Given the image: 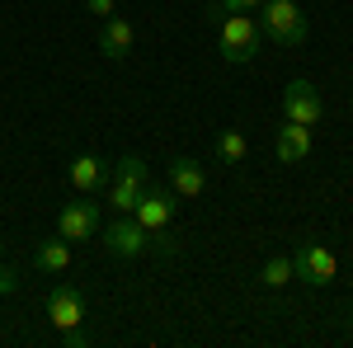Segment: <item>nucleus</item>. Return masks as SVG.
<instances>
[{
	"instance_id": "1",
	"label": "nucleus",
	"mask_w": 353,
	"mask_h": 348,
	"mask_svg": "<svg viewBox=\"0 0 353 348\" xmlns=\"http://www.w3.org/2000/svg\"><path fill=\"white\" fill-rule=\"evenodd\" d=\"M217 48H221V57H226L231 66H245V61H254L259 48H264V28H259V19H254L250 10L221 14L217 19Z\"/></svg>"
},
{
	"instance_id": "2",
	"label": "nucleus",
	"mask_w": 353,
	"mask_h": 348,
	"mask_svg": "<svg viewBox=\"0 0 353 348\" xmlns=\"http://www.w3.org/2000/svg\"><path fill=\"white\" fill-rule=\"evenodd\" d=\"M259 10H264V24L259 28H264L269 43H278V48H301L311 38V24H306L297 0H264Z\"/></svg>"
},
{
	"instance_id": "3",
	"label": "nucleus",
	"mask_w": 353,
	"mask_h": 348,
	"mask_svg": "<svg viewBox=\"0 0 353 348\" xmlns=\"http://www.w3.org/2000/svg\"><path fill=\"white\" fill-rule=\"evenodd\" d=\"M292 278H301L306 287H330L339 278V254L325 240H301L292 249Z\"/></svg>"
},
{
	"instance_id": "4",
	"label": "nucleus",
	"mask_w": 353,
	"mask_h": 348,
	"mask_svg": "<svg viewBox=\"0 0 353 348\" xmlns=\"http://www.w3.org/2000/svg\"><path fill=\"white\" fill-rule=\"evenodd\" d=\"M174 212H179V193L165 184V188H156V184H146L141 188V198H137V207H132V216L156 236V231H165L170 221H174Z\"/></svg>"
},
{
	"instance_id": "5",
	"label": "nucleus",
	"mask_w": 353,
	"mask_h": 348,
	"mask_svg": "<svg viewBox=\"0 0 353 348\" xmlns=\"http://www.w3.org/2000/svg\"><path fill=\"white\" fill-rule=\"evenodd\" d=\"M325 113V99L311 81H288L283 90V123H301V127H316Z\"/></svg>"
},
{
	"instance_id": "6",
	"label": "nucleus",
	"mask_w": 353,
	"mask_h": 348,
	"mask_svg": "<svg viewBox=\"0 0 353 348\" xmlns=\"http://www.w3.org/2000/svg\"><path fill=\"white\" fill-rule=\"evenodd\" d=\"M104 245H109L113 259H137V254L151 249V231H146L132 212H118V221L104 231Z\"/></svg>"
},
{
	"instance_id": "7",
	"label": "nucleus",
	"mask_w": 353,
	"mask_h": 348,
	"mask_svg": "<svg viewBox=\"0 0 353 348\" xmlns=\"http://www.w3.org/2000/svg\"><path fill=\"white\" fill-rule=\"evenodd\" d=\"M43 311H48V320L57 325V329H76V325H85V296L76 283H57L52 292H48V301H43Z\"/></svg>"
},
{
	"instance_id": "8",
	"label": "nucleus",
	"mask_w": 353,
	"mask_h": 348,
	"mask_svg": "<svg viewBox=\"0 0 353 348\" xmlns=\"http://www.w3.org/2000/svg\"><path fill=\"white\" fill-rule=\"evenodd\" d=\"M99 231V203H66L57 212V236L61 240H90Z\"/></svg>"
},
{
	"instance_id": "9",
	"label": "nucleus",
	"mask_w": 353,
	"mask_h": 348,
	"mask_svg": "<svg viewBox=\"0 0 353 348\" xmlns=\"http://www.w3.org/2000/svg\"><path fill=\"white\" fill-rule=\"evenodd\" d=\"M137 48V28L132 19H123V14H109V19H99V52L109 57V61H123V57H132Z\"/></svg>"
},
{
	"instance_id": "10",
	"label": "nucleus",
	"mask_w": 353,
	"mask_h": 348,
	"mask_svg": "<svg viewBox=\"0 0 353 348\" xmlns=\"http://www.w3.org/2000/svg\"><path fill=\"white\" fill-rule=\"evenodd\" d=\"M311 127H301V123H283L278 127V136H273V156L283 165H301L306 156H311Z\"/></svg>"
},
{
	"instance_id": "11",
	"label": "nucleus",
	"mask_w": 353,
	"mask_h": 348,
	"mask_svg": "<svg viewBox=\"0 0 353 348\" xmlns=\"http://www.w3.org/2000/svg\"><path fill=\"white\" fill-rule=\"evenodd\" d=\"M104 179H109V161H99V156H76L66 165V184L76 193H99Z\"/></svg>"
},
{
	"instance_id": "12",
	"label": "nucleus",
	"mask_w": 353,
	"mask_h": 348,
	"mask_svg": "<svg viewBox=\"0 0 353 348\" xmlns=\"http://www.w3.org/2000/svg\"><path fill=\"white\" fill-rule=\"evenodd\" d=\"M170 188H174L179 198H198V193L208 188V170L193 161V156H174V161H170Z\"/></svg>"
},
{
	"instance_id": "13",
	"label": "nucleus",
	"mask_w": 353,
	"mask_h": 348,
	"mask_svg": "<svg viewBox=\"0 0 353 348\" xmlns=\"http://www.w3.org/2000/svg\"><path fill=\"white\" fill-rule=\"evenodd\" d=\"M33 264H38V273H66V268H71V240H61V236H52V240H38V249H33Z\"/></svg>"
},
{
	"instance_id": "14",
	"label": "nucleus",
	"mask_w": 353,
	"mask_h": 348,
	"mask_svg": "<svg viewBox=\"0 0 353 348\" xmlns=\"http://www.w3.org/2000/svg\"><path fill=\"white\" fill-rule=\"evenodd\" d=\"M212 156H217L221 165H245L250 161V141H245L241 127H221L217 141H212Z\"/></svg>"
},
{
	"instance_id": "15",
	"label": "nucleus",
	"mask_w": 353,
	"mask_h": 348,
	"mask_svg": "<svg viewBox=\"0 0 353 348\" xmlns=\"http://www.w3.org/2000/svg\"><path fill=\"white\" fill-rule=\"evenodd\" d=\"M109 179H123V184L146 188L151 184V165L141 161V156H118V161H109Z\"/></svg>"
},
{
	"instance_id": "16",
	"label": "nucleus",
	"mask_w": 353,
	"mask_h": 348,
	"mask_svg": "<svg viewBox=\"0 0 353 348\" xmlns=\"http://www.w3.org/2000/svg\"><path fill=\"white\" fill-rule=\"evenodd\" d=\"M292 283V254H269L264 259V287H288Z\"/></svg>"
},
{
	"instance_id": "17",
	"label": "nucleus",
	"mask_w": 353,
	"mask_h": 348,
	"mask_svg": "<svg viewBox=\"0 0 353 348\" xmlns=\"http://www.w3.org/2000/svg\"><path fill=\"white\" fill-rule=\"evenodd\" d=\"M259 5H264V0H212V5H208V19L217 24L221 14H241V10H259Z\"/></svg>"
},
{
	"instance_id": "18",
	"label": "nucleus",
	"mask_w": 353,
	"mask_h": 348,
	"mask_svg": "<svg viewBox=\"0 0 353 348\" xmlns=\"http://www.w3.org/2000/svg\"><path fill=\"white\" fill-rule=\"evenodd\" d=\"M19 292V273L14 268H0V296H14Z\"/></svg>"
},
{
	"instance_id": "19",
	"label": "nucleus",
	"mask_w": 353,
	"mask_h": 348,
	"mask_svg": "<svg viewBox=\"0 0 353 348\" xmlns=\"http://www.w3.org/2000/svg\"><path fill=\"white\" fill-rule=\"evenodd\" d=\"M61 344H66V348H85V344H90V334H85L81 325H76V329H61Z\"/></svg>"
},
{
	"instance_id": "20",
	"label": "nucleus",
	"mask_w": 353,
	"mask_h": 348,
	"mask_svg": "<svg viewBox=\"0 0 353 348\" xmlns=\"http://www.w3.org/2000/svg\"><path fill=\"white\" fill-rule=\"evenodd\" d=\"M85 10H90V14H99V19L118 14V5H113V0H85Z\"/></svg>"
},
{
	"instance_id": "21",
	"label": "nucleus",
	"mask_w": 353,
	"mask_h": 348,
	"mask_svg": "<svg viewBox=\"0 0 353 348\" xmlns=\"http://www.w3.org/2000/svg\"><path fill=\"white\" fill-rule=\"evenodd\" d=\"M349 329H353V301H349Z\"/></svg>"
},
{
	"instance_id": "22",
	"label": "nucleus",
	"mask_w": 353,
	"mask_h": 348,
	"mask_svg": "<svg viewBox=\"0 0 353 348\" xmlns=\"http://www.w3.org/2000/svg\"><path fill=\"white\" fill-rule=\"evenodd\" d=\"M0 249H5V240H0Z\"/></svg>"
}]
</instances>
